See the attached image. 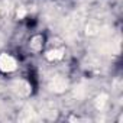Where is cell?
<instances>
[{
    "label": "cell",
    "instance_id": "3957f363",
    "mask_svg": "<svg viewBox=\"0 0 123 123\" xmlns=\"http://www.w3.org/2000/svg\"><path fill=\"white\" fill-rule=\"evenodd\" d=\"M13 88L19 96H28L31 93V86L28 83H25V81H15Z\"/></svg>",
    "mask_w": 123,
    "mask_h": 123
},
{
    "label": "cell",
    "instance_id": "8992f818",
    "mask_svg": "<svg viewBox=\"0 0 123 123\" xmlns=\"http://www.w3.org/2000/svg\"><path fill=\"white\" fill-rule=\"evenodd\" d=\"M106 101H107V96L106 94H101V96H98L97 97V101H96V106H97V109H103L104 107V104H106Z\"/></svg>",
    "mask_w": 123,
    "mask_h": 123
},
{
    "label": "cell",
    "instance_id": "5b68a950",
    "mask_svg": "<svg viewBox=\"0 0 123 123\" xmlns=\"http://www.w3.org/2000/svg\"><path fill=\"white\" fill-rule=\"evenodd\" d=\"M46 58L48 59H61L62 58V51L61 49H55V51H51V52H48V55H46Z\"/></svg>",
    "mask_w": 123,
    "mask_h": 123
},
{
    "label": "cell",
    "instance_id": "52a82bcc",
    "mask_svg": "<svg viewBox=\"0 0 123 123\" xmlns=\"http://www.w3.org/2000/svg\"><path fill=\"white\" fill-rule=\"evenodd\" d=\"M18 16H19V18H23V16H25V10H23V9H20V10L18 12Z\"/></svg>",
    "mask_w": 123,
    "mask_h": 123
},
{
    "label": "cell",
    "instance_id": "277c9868",
    "mask_svg": "<svg viewBox=\"0 0 123 123\" xmlns=\"http://www.w3.org/2000/svg\"><path fill=\"white\" fill-rule=\"evenodd\" d=\"M33 119H35V117H33V111H32L31 107H26V109L22 111L20 117H19V120H33Z\"/></svg>",
    "mask_w": 123,
    "mask_h": 123
},
{
    "label": "cell",
    "instance_id": "7a4b0ae2",
    "mask_svg": "<svg viewBox=\"0 0 123 123\" xmlns=\"http://www.w3.org/2000/svg\"><path fill=\"white\" fill-rule=\"evenodd\" d=\"M49 87H51V90H52V91H55V93H62V91H65V90H67L68 83H67V80H65V78L56 77V78H54V80L51 81Z\"/></svg>",
    "mask_w": 123,
    "mask_h": 123
},
{
    "label": "cell",
    "instance_id": "6da1fadb",
    "mask_svg": "<svg viewBox=\"0 0 123 123\" xmlns=\"http://www.w3.org/2000/svg\"><path fill=\"white\" fill-rule=\"evenodd\" d=\"M0 70L5 73H10L16 70V61L7 54H2L0 55Z\"/></svg>",
    "mask_w": 123,
    "mask_h": 123
}]
</instances>
